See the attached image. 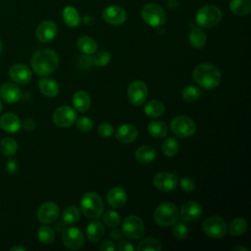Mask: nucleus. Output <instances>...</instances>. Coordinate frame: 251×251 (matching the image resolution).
Here are the masks:
<instances>
[{
  "instance_id": "nucleus-1",
  "label": "nucleus",
  "mask_w": 251,
  "mask_h": 251,
  "mask_svg": "<svg viewBox=\"0 0 251 251\" xmlns=\"http://www.w3.org/2000/svg\"><path fill=\"white\" fill-rule=\"evenodd\" d=\"M32 70L39 75L52 74L59 65V58L55 51L49 48L37 50L31 57L30 61Z\"/></svg>"
},
{
  "instance_id": "nucleus-2",
  "label": "nucleus",
  "mask_w": 251,
  "mask_h": 251,
  "mask_svg": "<svg viewBox=\"0 0 251 251\" xmlns=\"http://www.w3.org/2000/svg\"><path fill=\"white\" fill-rule=\"evenodd\" d=\"M192 75L196 83L205 89L216 88L220 84L222 78L220 70L209 63H203L196 66Z\"/></svg>"
},
{
  "instance_id": "nucleus-3",
  "label": "nucleus",
  "mask_w": 251,
  "mask_h": 251,
  "mask_svg": "<svg viewBox=\"0 0 251 251\" xmlns=\"http://www.w3.org/2000/svg\"><path fill=\"white\" fill-rule=\"evenodd\" d=\"M222 11L215 5L202 6L195 15L197 25L204 28H211L216 26L222 21Z\"/></svg>"
},
{
  "instance_id": "nucleus-4",
  "label": "nucleus",
  "mask_w": 251,
  "mask_h": 251,
  "mask_svg": "<svg viewBox=\"0 0 251 251\" xmlns=\"http://www.w3.org/2000/svg\"><path fill=\"white\" fill-rule=\"evenodd\" d=\"M80 209L87 218L97 219L103 213V201L98 194L94 192H86L80 199Z\"/></svg>"
},
{
  "instance_id": "nucleus-5",
  "label": "nucleus",
  "mask_w": 251,
  "mask_h": 251,
  "mask_svg": "<svg viewBox=\"0 0 251 251\" xmlns=\"http://www.w3.org/2000/svg\"><path fill=\"white\" fill-rule=\"evenodd\" d=\"M179 217V211L177 207L171 203L165 202L160 204L154 211V221L156 224L162 226H169L176 223Z\"/></svg>"
},
{
  "instance_id": "nucleus-6",
  "label": "nucleus",
  "mask_w": 251,
  "mask_h": 251,
  "mask_svg": "<svg viewBox=\"0 0 251 251\" xmlns=\"http://www.w3.org/2000/svg\"><path fill=\"white\" fill-rule=\"evenodd\" d=\"M143 21L154 27L161 26L166 22V13L164 9L156 3H147L141 9Z\"/></svg>"
},
{
  "instance_id": "nucleus-7",
  "label": "nucleus",
  "mask_w": 251,
  "mask_h": 251,
  "mask_svg": "<svg viewBox=\"0 0 251 251\" xmlns=\"http://www.w3.org/2000/svg\"><path fill=\"white\" fill-rule=\"evenodd\" d=\"M195 129L194 122L184 115L176 116L171 122V130L175 135L181 138L191 136L195 132Z\"/></svg>"
},
{
  "instance_id": "nucleus-8",
  "label": "nucleus",
  "mask_w": 251,
  "mask_h": 251,
  "mask_svg": "<svg viewBox=\"0 0 251 251\" xmlns=\"http://www.w3.org/2000/svg\"><path fill=\"white\" fill-rule=\"evenodd\" d=\"M203 231L209 237L222 238L227 231V226L223 218L219 216H212L204 221Z\"/></svg>"
},
{
  "instance_id": "nucleus-9",
  "label": "nucleus",
  "mask_w": 251,
  "mask_h": 251,
  "mask_svg": "<svg viewBox=\"0 0 251 251\" xmlns=\"http://www.w3.org/2000/svg\"><path fill=\"white\" fill-rule=\"evenodd\" d=\"M123 235L130 239H138L144 233V224L141 219L135 215L127 216L122 226Z\"/></svg>"
},
{
  "instance_id": "nucleus-10",
  "label": "nucleus",
  "mask_w": 251,
  "mask_h": 251,
  "mask_svg": "<svg viewBox=\"0 0 251 251\" xmlns=\"http://www.w3.org/2000/svg\"><path fill=\"white\" fill-rule=\"evenodd\" d=\"M65 246L72 250H78L84 244V235L80 229L75 226L66 227L62 234Z\"/></svg>"
},
{
  "instance_id": "nucleus-11",
  "label": "nucleus",
  "mask_w": 251,
  "mask_h": 251,
  "mask_svg": "<svg viewBox=\"0 0 251 251\" xmlns=\"http://www.w3.org/2000/svg\"><path fill=\"white\" fill-rule=\"evenodd\" d=\"M148 95L146 84L141 80L132 81L127 88V97L129 102L134 106L142 105Z\"/></svg>"
},
{
  "instance_id": "nucleus-12",
  "label": "nucleus",
  "mask_w": 251,
  "mask_h": 251,
  "mask_svg": "<svg viewBox=\"0 0 251 251\" xmlns=\"http://www.w3.org/2000/svg\"><path fill=\"white\" fill-rule=\"evenodd\" d=\"M53 122L60 127H68L76 121V113L70 106H61L53 113Z\"/></svg>"
},
{
  "instance_id": "nucleus-13",
  "label": "nucleus",
  "mask_w": 251,
  "mask_h": 251,
  "mask_svg": "<svg viewBox=\"0 0 251 251\" xmlns=\"http://www.w3.org/2000/svg\"><path fill=\"white\" fill-rule=\"evenodd\" d=\"M153 184L157 189L169 192L176 188L178 184V178L174 174L168 172H160L157 175H155L153 178Z\"/></svg>"
},
{
  "instance_id": "nucleus-14",
  "label": "nucleus",
  "mask_w": 251,
  "mask_h": 251,
  "mask_svg": "<svg viewBox=\"0 0 251 251\" xmlns=\"http://www.w3.org/2000/svg\"><path fill=\"white\" fill-rule=\"evenodd\" d=\"M102 18L103 20L113 25H119L126 22V12L124 8L117 6V5H111L106 7L102 12Z\"/></svg>"
},
{
  "instance_id": "nucleus-15",
  "label": "nucleus",
  "mask_w": 251,
  "mask_h": 251,
  "mask_svg": "<svg viewBox=\"0 0 251 251\" xmlns=\"http://www.w3.org/2000/svg\"><path fill=\"white\" fill-rule=\"evenodd\" d=\"M59 207L54 202H45L43 203L38 211H37V218L39 222L42 224L48 225L54 223L58 216H59Z\"/></svg>"
},
{
  "instance_id": "nucleus-16",
  "label": "nucleus",
  "mask_w": 251,
  "mask_h": 251,
  "mask_svg": "<svg viewBox=\"0 0 251 251\" xmlns=\"http://www.w3.org/2000/svg\"><path fill=\"white\" fill-rule=\"evenodd\" d=\"M58 32L57 25L52 21H43L36 28V37L40 42L46 43L53 40Z\"/></svg>"
},
{
  "instance_id": "nucleus-17",
  "label": "nucleus",
  "mask_w": 251,
  "mask_h": 251,
  "mask_svg": "<svg viewBox=\"0 0 251 251\" xmlns=\"http://www.w3.org/2000/svg\"><path fill=\"white\" fill-rule=\"evenodd\" d=\"M9 75L17 83L25 84L31 80L32 74L29 68L24 64H15L9 69Z\"/></svg>"
},
{
  "instance_id": "nucleus-18",
  "label": "nucleus",
  "mask_w": 251,
  "mask_h": 251,
  "mask_svg": "<svg viewBox=\"0 0 251 251\" xmlns=\"http://www.w3.org/2000/svg\"><path fill=\"white\" fill-rule=\"evenodd\" d=\"M179 215L186 222H193L198 220L202 215L201 206L194 201H189L184 203L181 208Z\"/></svg>"
},
{
  "instance_id": "nucleus-19",
  "label": "nucleus",
  "mask_w": 251,
  "mask_h": 251,
  "mask_svg": "<svg viewBox=\"0 0 251 251\" xmlns=\"http://www.w3.org/2000/svg\"><path fill=\"white\" fill-rule=\"evenodd\" d=\"M0 95L5 102L13 104L22 98V90L16 84L6 82L1 86Z\"/></svg>"
},
{
  "instance_id": "nucleus-20",
  "label": "nucleus",
  "mask_w": 251,
  "mask_h": 251,
  "mask_svg": "<svg viewBox=\"0 0 251 251\" xmlns=\"http://www.w3.org/2000/svg\"><path fill=\"white\" fill-rule=\"evenodd\" d=\"M107 201L113 208H121L126 202V193L120 186L112 187L107 193Z\"/></svg>"
},
{
  "instance_id": "nucleus-21",
  "label": "nucleus",
  "mask_w": 251,
  "mask_h": 251,
  "mask_svg": "<svg viewBox=\"0 0 251 251\" xmlns=\"http://www.w3.org/2000/svg\"><path fill=\"white\" fill-rule=\"evenodd\" d=\"M137 134L138 131L134 126L130 124H125L117 129L116 137L123 143H131L136 139Z\"/></svg>"
},
{
  "instance_id": "nucleus-22",
  "label": "nucleus",
  "mask_w": 251,
  "mask_h": 251,
  "mask_svg": "<svg viewBox=\"0 0 251 251\" xmlns=\"http://www.w3.org/2000/svg\"><path fill=\"white\" fill-rule=\"evenodd\" d=\"M0 126L8 132H16L21 128L22 123L16 114L6 113L0 118Z\"/></svg>"
},
{
  "instance_id": "nucleus-23",
  "label": "nucleus",
  "mask_w": 251,
  "mask_h": 251,
  "mask_svg": "<svg viewBox=\"0 0 251 251\" xmlns=\"http://www.w3.org/2000/svg\"><path fill=\"white\" fill-rule=\"evenodd\" d=\"M105 233V227L103 224L99 221H92L90 222L85 230L86 238L91 242H97L99 241Z\"/></svg>"
},
{
  "instance_id": "nucleus-24",
  "label": "nucleus",
  "mask_w": 251,
  "mask_h": 251,
  "mask_svg": "<svg viewBox=\"0 0 251 251\" xmlns=\"http://www.w3.org/2000/svg\"><path fill=\"white\" fill-rule=\"evenodd\" d=\"M38 86L40 92L47 97H54L59 92V85L57 81L52 78H41L38 82Z\"/></svg>"
},
{
  "instance_id": "nucleus-25",
  "label": "nucleus",
  "mask_w": 251,
  "mask_h": 251,
  "mask_svg": "<svg viewBox=\"0 0 251 251\" xmlns=\"http://www.w3.org/2000/svg\"><path fill=\"white\" fill-rule=\"evenodd\" d=\"M74 107L79 112H85L90 107V97L87 92L83 90L76 91L73 97Z\"/></svg>"
},
{
  "instance_id": "nucleus-26",
  "label": "nucleus",
  "mask_w": 251,
  "mask_h": 251,
  "mask_svg": "<svg viewBox=\"0 0 251 251\" xmlns=\"http://www.w3.org/2000/svg\"><path fill=\"white\" fill-rule=\"evenodd\" d=\"M155 156H156V150L149 145L140 146L135 151V159L140 164H147L152 162Z\"/></svg>"
},
{
  "instance_id": "nucleus-27",
  "label": "nucleus",
  "mask_w": 251,
  "mask_h": 251,
  "mask_svg": "<svg viewBox=\"0 0 251 251\" xmlns=\"http://www.w3.org/2000/svg\"><path fill=\"white\" fill-rule=\"evenodd\" d=\"M62 17H63V20L66 23V25L71 27H75V26L78 25L81 21L77 10L73 6L65 7L63 10V13H62Z\"/></svg>"
},
{
  "instance_id": "nucleus-28",
  "label": "nucleus",
  "mask_w": 251,
  "mask_h": 251,
  "mask_svg": "<svg viewBox=\"0 0 251 251\" xmlns=\"http://www.w3.org/2000/svg\"><path fill=\"white\" fill-rule=\"evenodd\" d=\"M76 45H77V48L85 55L94 54L98 47L95 39L86 35L79 37L76 41Z\"/></svg>"
},
{
  "instance_id": "nucleus-29",
  "label": "nucleus",
  "mask_w": 251,
  "mask_h": 251,
  "mask_svg": "<svg viewBox=\"0 0 251 251\" xmlns=\"http://www.w3.org/2000/svg\"><path fill=\"white\" fill-rule=\"evenodd\" d=\"M230 11L236 16H246L251 11L250 0H230L229 2Z\"/></svg>"
},
{
  "instance_id": "nucleus-30",
  "label": "nucleus",
  "mask_w": 251,
  "mask_h": 251,
  "mask_svg": "<svg viewBox=\"0 0 251 251\" xmlns=\"http://www.w3.org/2000/svg\"><path fill=\"white\" fill-rule=\"evenodd\" d=\"M191 46L194 48H202L206 43V34L200 27H193L188 36Z\"/></svg>"
},
{
  "instance_id": "nucleus-31",
  "label": "nucleus",
  "mask_w": 251,
  "mask_h": 251,
  "mask_svg": "<svg viewBox=\"0 0 251 251\" xmlns=\"http://www.w3.org/2000/svg\"><path fill=\"white\" fill-rule=\"evenodd\" d=\"M149 133L156 138H163L168 133V126L162 121H153L148 125Z\"/></svg>"
},
{
  "instance_id": "nucleus-32",
  "label": "nucleus",
  "mask_w": 251,
  "mask_h": 251,
  "mask_svg": "<svg viewBox=\"0 0 251 251\" xmlns=\"http://www.w3.org/2000/svg\"><path fill=\"white\" fill-rule=\"evenodd\" d=\"M144 112L147 116L152 118L161 117L165 112V107L162 102L158 100H151L148 103H146L144 107Z\"/></svg>"
},
{
  "instance_id": "nucleus-33",
  "label": "nucleus",
  "mask_w": 251,
  "mask_h": 251,
  "mask_svg": "<svg viewBox=\"0 0 251 251\" xmlns=\"http://www.w3.org/2000/svg\"><path fill=\"white\" fill-rule=\"evenodd\" d=\"M137 250L138 251H161L162 245L157 239L153 237H146L138 243Z\"/></svg>"
},
{
  "instance_id": "nucleus-34",
  "label": "nucleus",
  "mask_w": 251,
  "mask_h": 251,
  "mask_svg": "<svg viewBox=\"0 0 251 251\" xmlns=\"http://www.w3.org/2000/svg\"><path fill=\"white\" fill-rule=\"evenodd\" d=\"M18 149V143L14 138L5 137L0 142V151L5 156H13Z\"/></svg>"
},
{
  "instance_id": "nucleus-35",
  "label": "nucleus",
  "mask_w": 251,
  "mask_h": 251,
  "mask_svg": "<svg viewBox=\"0 0 251 251\" xmlns=\"http://www.w3.org/2000/svg\"><path fill=\"white\" fill-rule=\"evenodd\" d=\"M79 217H80L79 211L75 206H69L62 213L63 223L67 225H72L76 223L79 220Z\"/></svg>"
},
{
  "instance_id": "nucleus-36",
  "label": "nucleus",
  "mask_w": 251,
  "mask_h": 251,
  "mask_svg": "<svg viewBox=\"0 0 251 251\" xmlns=\"http://www.w3.org/2000/svg\"><path fill=\"white\" fill-rule=\"evenodd\" d=\"M247 229V223L242 218H236L232 220L229 225V232L232 236H239L243 234Z\"/></svg>"
},
{
  "instance_id": "nucleus-37",
  "label": "nucleus",
  "mask_w": 251,
  "mask_h": 251,
  "mask_svg": "<svg viewBox=\"0 0 251 251\" xmlns=\"http://www.w3.org/2000/svg\"><path fill=\"white\" fill-rule=\"evenodd\" d=\"M178 142L176 138L174 137H169L168 139H166L163 144H162V150L163 153L168 156V157H173L175 156L177 152H178Z\"/></svg>"
},
{
  "instance_id": "nucleus-38",
  "label": "nucleus",
  "mask_w": 251,
  "mask_h": 251,
  "mask_svg": "<svg viewBox=\"0 0 251 251\" xmlns=\"http://www.w3.org/2000/svg\"><path fill=\"white\" fill-rule=\"evenodd\" d=\"M37 236L41 243L51 244L55 238V232L51 227L47 226H42L37 230Z\"/></svg>"
},
{
  "instance_id": "nucleus-39",
  "label": "nucleus",
  "mask_w": 251,
  "mask_h": 251,
  "mask_svg": "<svg viewBox=\"0 0 251 251\" xmlns=\"http://www.w3.org/2000/svg\"><path fill=\"white\" fill-rule=\"evenodd\" d=\"M201 97V90L194 86V85H188L182 90V98L189 103L197 101Z\"/></svg>"
},
{
  "instance_id": "nucleus-40",
  "label": "nucleus",
  "mask_w": 251,
  "mask_h": 251,
  "mask_svg": "<svg viewBox=\"0 0 251 251\" xmlns=\"http://www.w3.org/2000/svg\"><path fill=\"white\" fill-rule=\"evenodd\" d=\"M103 222L107 226L116 227L121 223V216L119 213L113 210H109L103 214Z\"/></svg>"
},
{
  "instance_id": "nucleus-41",
  "label": "nucleus",
  "mask_w": 251,
  "mask_h": 251,
  "mask_svg": "<svg viewBox=\"0 0 251 251\" xmlns=\"http://www.w3.org/2000/svg\"><path fill=\"white\" fill-rule=\"evenodd\" d=\"M110 60H111V54L108 51L103 50L94 55L92 59V63L97 67H104L109 63Z\"/></svg>"
},
{
  "instance_id": "nucleus-42",
  "label": "nucleus",
  "mask_w": 251,
  "mask_h": 251,
  "mask_svg": "<svg viewBox=\"0 0 251 251\" xmlns=\"http://www.w3.org/2000/svg\"><path fill=\"white\" fill-rule=\"evenodd\" d=\"M176 224V223H175ZM173 234L177 239H184L188 235V228L182 223H177L173 227Z\"/></svg>"
},
{
  "instance_id": "nucleus-43",
  "label": "nucleus",
  "mask_w": 251,
  "mask_h": 251,
  "mask_svg": "<svg viewBox=\"0 0 251 251\" xmlns=\"http://www.w3.org/2000/svg\"><path fill=\"white\" fill-rule=\"evenodd\" d=\"M76 127L83 132L90 131L93 128V122L88 117H80L76 121Z\"/></svg>"
},
{
  "instance_id": "nucleus-44",
  "label": "nucleus",
  "mask_w": 251,
  "mask_h": 251,
  "mask_svg": "<svg viewBox=\"0 0 251 251\" xmlns=\"http://www.w3.org/2000/svg\"><path fill=\"white\" fill-rule=\"evenodd\" d=\"M113 132H114V127L109 123L101 124L98 127V133L103 137H109L113 134Z\"/></svg>"
},
{
  "instance_id": "nucleus-45",
  "label": "nucleus",
  "mask_w": 251,
  "mask_h": 251,
  "mask_svg": "<svg viewBox=\"0 0 251 251\" xmlns=\"http://www.w3.org/2000/svg\"><path fill=\"white\" fill-rule=\"evenodd\" d=\"M180 186L185 192H191L195 189V182L192 178L185 176L180 179Z\"/></svg>"
},
{
  "instance_id": "nucleus-46",
  "label": "nucleus",
  "mask_w": 251,
  "mask_h": 251,
  "mask_svg": "<svg viewBox=\"0 0 251 251\" xmlns=\"http://www.w3.org/2000/svg\"><path fill=\"white\" fill-rule=\"evenodd\" d=\"M6 169L10 174H16L19 171V163L15 159H9L6 164Z\"/></svg>"
},
{
  "instance_id": "nucleus-47",
  "label": "nucleus",
  "mask_w": 251,
  "mask_h": 251,
  "mask_svg": "<svg viewBox=\"0 0 251 251\" xmlns=\"http://www.w3.org/2000/svg\"><path fill=\"white\" fill-rule=\"evenodd\" d=\"M118 250H120V251H132V250H134V247L132 246V244L129 241L121 240L118 243Z\"/></svg>"
},
{
  "instance_id": "nucleus-48",
  "label": "nucleus",
  "mask_w": 251,
  "mask_h": 251,
  "mask_svg": "<svg viewBox=\"0 0 251 251\" xmlns=\"http://www.w3.org/2000/svg\"><path fill=\"white\" fill-rule=\"evenodd\" d=\"M99 249L101 251H114L116 249V246L115 243L112 242L111 240H105L100 244Z\"/></svg>"
},
{
  "instance_id": "nucleus-49",
  "label": "nucleus",
  "mask_w": 251,
  "mask_h": 251,
  "mask_svg": "<svg viewBox=\"0 0 251 251\" xmlns=\"http://www.w3.org/2000/svg\"><path fill=\"white\" fill-rule=\"evenodd\" d=\"M24 127L25 130H32L34 127H35V123L32 119H26L25 122H24Z\"/></svg>"
},
{
  "instance_id": "nucleus-50",
  "label": "nucleus",
  "mask_w": 251,
  "mask_h": 251,
  "mask_svg": "<svg viewBox=\"0 0 251 251\" xmlns=\"http://www.w3.org/2000/svg\"><path fill=\"white\" fill-rule=\"evenodd\" d=\"M111 237L113 238V239H120L121 237H122V235H123V232H122V230L121 229H118V228H115V229H113L112 231H111Z\"/></svg>"
},
{
  "instance_id": "nucleus-51",
  "label": "nucleus",
  "mask_w": 251,
  "mask_h": 251,
  "mask_svg": "<svg viewBox=\"0 0 251 251\" xmlns=\"http://www.w3.org/2000/svg\"><path fill=\"white\" fill-rule=\"evenodd\" d=\"M56 228H57V230H58V231L63 232V231H64V229L66 228V226H65V223H64V224H63V222H62V223H58V224H57V226H56Z\"/></svg>"
},
{
  "instance_id": "nucleus-52",
  "label": "nucleus",
  "mask_w": 251,
  "mask_h": 251,
  "mask_svg": "<svg viewBox=\"0 0 251 251\" xmlns=\"http://www.w3.org/2000/svg\"><path fill=\"white\" fill-rule=\"evenodd\" d=\"M26 248L23 247V246H14L12 248H10V251H25Z\"/></svg>"
},
{
  "instance_id": "nucleus-53",
  "label": "nucleus",
  "mask_w": 251,
  "mask_h": 251,
  "mask_svg": "<svg viewBox=\"0 0 251 251\" xmlns=\"http://www.w3.org/2000/svg\"><path fill=\"white\" fill-rule=\"evenodd\" d=\"M232 250L233 251H249L248 248L243 247V246H235V247H233Z\"/></svg>"
},
{
  "instance_id": "nucleus-54",
  "label": "nucleus",
  "mask_w": 251,
  "mask_h": 251,
  "mask_svg": "<svg viewBox=\"0 0 251 251\" xmlns=\"http://www.w3.org/2000/svg\"><path fill=\"white\" fill-rule=\"evenodd\" d=\"M2 49H3V43H2V40L0 39V53L2 52Z\"/></svg>"
},
{
  "instance_id": "nucleus-55",
  "label": "nucleus",
  "mask_w": 251,
  "mask_h": 251,
  "mask_svg": "<svg viewBox=\"0 0 251 251\" xmlns=\"http://www.w3.org/2000/svg\"><path fill=\"white\" fill-rule=\"evenodd\" d=\"M1 111H2V103L0 101V113H1Z\"/></svg>"
}]
</instances>
